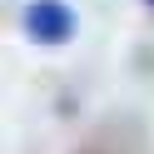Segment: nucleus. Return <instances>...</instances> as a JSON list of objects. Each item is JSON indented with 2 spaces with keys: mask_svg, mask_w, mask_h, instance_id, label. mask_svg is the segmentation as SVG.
Segmentation results:
<instances>
[{
  "mask_svg": "<svg viewBox=\"0 0 154 154\" xmlns=\"http://www.w3.org/2000/svg\"><path fill=\"white\" fill-rule=\"evenodd\" d=\"M25 30H30L40 45H60V40H70L75 15L65 10L60 0H35V5H25Z\"/></svg>",
  "mask_w": 154,
  "mask_h": 154,
  "instance_id": "obj_1",
  "label": "nucleus"
}]
</instances>
